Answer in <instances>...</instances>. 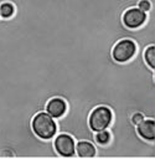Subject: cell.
<instances>
[{
	"instance_id": "obj_1",
	"label": "cell",
	"mask_w": 155,
	"mask_h": 159,
	"mask_svg": "<svg viewBox=\"0 0 155 159\" xmlns=\"http://www.w3.org/2000/svg\"><path fill=\"white\" fill-rule=\"evenodd\" d=\"M31 127L33 133L38 138L45 140L53 138L57 132V125L53 120V117H51L48 113L45 112H40L33 117Z\"/></svg>"
},
{
	"instance_id": "obj_2",
	"label": "cell",
	"mask_w": 155,
	"mask_h": 159,
	"mask_svg": "<svg viewBox=\"0 0 155 159\" xmlns=\"http://www.w3.org/2000/svg\"><path fill=\"white\" fill-rule=\"evenodd\" d=\"M112 119H113L112 111L105 106H99L94 108L92 113L89 114V119H88L89 128L93 132L104 130L110 125Z\"/></svg>"
},
{
	"instance_id": "obj_3",
	"label": "cell",
	"mask_w": 155,
	"mask_h": 159,
	"mask_svg": "<svg viewBox=\"0 0 155 159\" xmlns=\"http://www.w3.org/2000/svg\"><path fill=\"white\" fill-rule=\"evenodd\" d=\"M136 53V43L130 40V39H123L118 41L113 50H112V56L117 62H128L134 57Z\"/></svg>"
},
{
	"instance_id": "obj_4",
	"label": "cell",
	"mask_w": 155,
	"mask_h": 159,
	"mask_svg": "<svg viewBox=\"0 0 155 159\" xmlns=\"http://www.w3.org/2000/svg\"><path fill=\"white\" fill-rule=\"evenodd\" d=\"M122 20L125 27L134 30L144 25V22L146 21V12L139 7H130L124 11Z\"/></svg>"
},
{
	"instance_id": "obj_5",
	"label": "cell",
	"mask_w": 155,
	"mask_h": 159,
	"mask_svg": "<svg viewBox=\"0 0 155 159\" xmlns=\"http://www.w3.org/2000/svg\"><path fill=\"white\" fill-rule=\"evenodd\" d=\"M55 149L56 152L62 155V157H73L76 153V147H74V140L71 135L68 134H60L55 139Z\"/></svg>"
},
{
	"instance_id": "obj_6",
	"label": "cell",
	"mask_w": 155,
	"mask_h": 159,
	"mask_svg": "<svg viewBox=\"0 0 155 159\" xmlns=\"http://www.w3.org/2000/svg\"><path fill=\"white\" fill-rule=\"evenodd\" d=\"M136 130L143 139L148 142L155 140V120L154 119H143L136 125Z\"/></svg>"
},
{
	"instance_id": "obj_7",
	"label": "cell",
	"mask_w": 155,
	"mask_h": 159,
	"mask_svg": "<svg viewBox=\"0 0 155 159\" xmlns=\"http://www.w3.org/2000/svg\"><path fill=\"white\" fill-rule=\"evenodd\" d=\"M46 111L51 117L61 118L67 111V103L62 98H58V97L52 98L48 101V103L46 106Z\"/></svg>"
},
{
	"instance_id": "obj_8",
	"label": "cell",
	"mask_w": 155,
	"mask_h": 159,
	"mask_svg": "<svg viewBox=\"0 0 155 159\" xmlns=\"http://www.w3.org/2000/svg\"><path fill=\"white\" fill-rule=\"evenodd\" d=\"M76 153L81 158H92L95 155V147L86 140L78 142L76 145Z\"/></svg>"
},
{
	"instance_id": "obj_9",
	"label": "cell",
	"mask_w": 155,
	"mask_h": 159,
	"mask_svg": "<svg viewBox=\"0 0 155 159\" xmlns=\"http://www.w3.org/2000/svg\"><path fill=\"white\" fill-rule=\"evenodd\" d=\"M144 60L150 68H155V46H148L144 52Z\"/></svg>"
},
{
	"instance_id": "obj_10",
	"label": "cell",
	"mask_w": 155,
	"mask_h": 159,
	"mask_svg": "<svg viewBox=\"0 0 155 159\" xmlns=\"http://www.w3.org/2000/svg\"><path fill=\"white\" fill-rule=\"evenodd\" d=\"M15 12V7L11 2H2L0 5V16L4 19H10L12 17Z\"/></svg>"
},
{
	"instance_id": "obj_11",
	"label": "cell",
	"mask_w": 155,
	"mask_h": 159,
	"mask_svg": "<svg viewBox=\"0 0 155 159\" xmlns=\"http://www.w3.org/2000/svg\"><path fill=\"white\" fill-rule=\"evenodd\" d=\"M95 140H97V143L100 144V145H107V144L110 142V133H109L107 129L99 130V132H97V134H95Z\"/></svg>"
},
{
	"instance_id": "obj_12",
	"label": "cell",
	"mask_w": 155,
	"mask_h": 159,
	"mask_svg": "<svg viewBox=\"0 0 155 159\" xmlns=\"http://www.w3.org/2000/svg\"><path fill=\"white\" fill-rule=\"evenodd\" d=\"M138 7L146 12V11H149L151 9V4H150L149 0H140L139 4H138Z\"/></svg>"
},
{
	"instance_id": "obj_13",
	"label": "cell",
	"mask_w": 155,
	"mask_h": 159,
	"mask_svg": "<svg viewBox=\"0 0 155 159\" xmlns=\"http://www.w3.org/2000/svg\"><path fill=\"white\" fill-rule=\"evenodd\" d=\"M143 119H144V116H143L141 113H135V114L131 117V122H133L135 125H138Z\"/></svg>"
}]
</instances>
